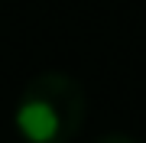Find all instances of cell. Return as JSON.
Returning <instances> with one entry per match:
<instances>
[{"mask_svg": "<svg viewBox=\"0 0 146 143\" xmlns=\"http://www.w3.org/2000/svg\"><path fill=\"white\" fill-rule=\"evenodd\" d=\"M88 94L65 72H39L13 107V127L23 143H68L84 127Z\"/></svg>", "mask_w": 146, "mask_h": 143, "instance_id": "6da1fadb", "label": "cell"}, {"mask_svg": "<svg viewBox=\"0 0 146 143\" xmlns=\"http://www.w3.org/2000/svg\"><path fill=\"white\" fill-rule=\"evenodd\" d=\"M98 143H133V140L123 137V133H107V137H101Z\"/></svg>", "mask_w": 146, "mask_h": 143, "instance_id": "7a4b0ae2", "label": "cell"}]
</instances>
